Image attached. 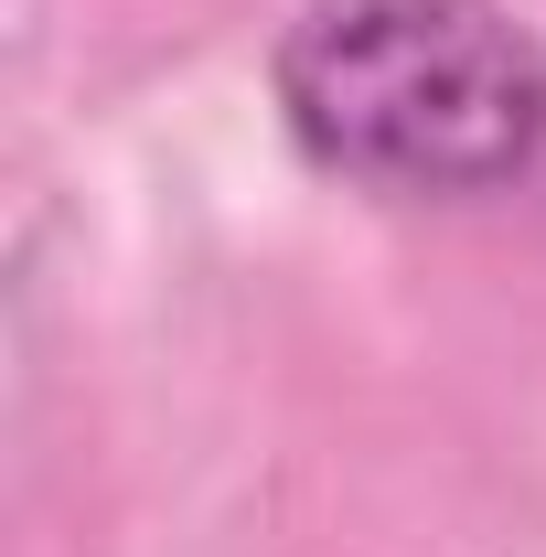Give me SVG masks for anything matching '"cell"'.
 Listing matches in <instances>:
<instances>
[{"label":"cell","mask_w":546,"mask_h":557,"mask_svg":"<svg viewBox=\"0 0 546 557\" xmlns=\"http://www.w3.org/2000/svg\"><path fill=\"white\" fill-rule=\"evenodd\" d=\"M300 150L386 194H504L546 150V54L493 0H311L278 44Z\"/></svg>","instance_id":"6da1fadb"}]
</instances>
